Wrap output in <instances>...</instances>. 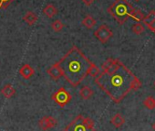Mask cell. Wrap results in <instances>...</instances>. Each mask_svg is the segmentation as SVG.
<instances>
[{"label":"cell","instance_id":"1","mask_svg":"<svg viewBox=\"0 0 155 131\" xmlns=\"http://www.w3.org/2000/svg\"><path fill=\"white\" fill-rule=\"evenodd\" d=\"M95 84L117 104L130 91H138L141 87L139 78L117 59H113L110 66L95 78Z\"/></svg>","mask_w":155,"mask_h":131},{"label":"cell","instance_id":"2","mask_svg":"<svg viewBox=\"0 0 155 131\" xmlns=\"http://www.w3.org/2000/svg\"><path fill=\"white\" fill-rule=\"evenodd\" d=\"M56 63L61 71L62 76L70 85L76 87L88 75L91 61L77 46H73Z\"/></svg>","mask_w":155,"mask_h":131},{"label":"cell","instance_id":"3","mask_svg":"<svg viewBox=\"0 0 155 131\" xmlns=\"http://www.w3.org/2000/svg\"><path fill=\"white\" fill-rule=\"evenodd\" d=\"M133 9L127 0H115L114 3L108 8V13L120 25H123L130 18Z\"/></svg>","mask_w":155,"mask_h":131},{"label":"cell","instance_id":"4","mask_svg":"<svg viewBox=\"0 0 155 131\" xmlns=\"http://www.w3.org/2000/svg\"><path fill=\"white\" fill-rule=\"evenodd\" d=\"M64 131H95V126L91 118L78 115L64 128Z\"/></svg>","mask_w":155,"mask_h":131},{"label":"cell","instance_id":"5","mask_svg":"<svg viewBox=\"0 0 155 131\" xmlns=\"http://www.w3.org/2000/svg\"><path fill=\"white\" fill-rule=\"evenodd\" d=\"M51 99L60 107H64L70 102L71 95L64 87H61L56 93L52 94Z\"/></svg>","mask_w":155,"mask_h":131},{"label":"cell","instance_id":"6","mask_svg":"<svg viewBox=\"0 0 155 131\" xmlns=\"http://www.w3.org/2000/svg\"><path fill=\"white\" fill-rule=\"evenodd\" d=\"M94 36L101 43H106L113 36V33L107 25L103 24V25L100 26L98 28V29H96V31L94 32Z\"/></svg>","mask_w":155,"mask_h":131},{"label":"cell","instance_id":"7","mask_svg":"<svg viewBox=\"0 0 155 131\" xmlns=\"http://www.w3.org/2000/svg\"><path fill=\"white\" fill-rule=\"evenodd\" d=\"M58 124V121L55 117L52 116H43L39 121H38V125L40 126V128L42 130H48L51 129L53 127H55Z\"/></svg>","mask_w":155,"mask_h":131},{"label":"cell","instance_id":"8","mask_svg":"<svg viewBox=\"0 0 155 131\" xmlns=\"http://www.w3.org/2000/svg\"><path fill=\"white\" fill-rule=\"evenodd\" d=\"M19 74L24 79L28 80L34 75L35 71L29 64H23L21 66V68L19 69Z\"/></svg>","mask_w":155,"mask_h":131},{"label":"cell","instance_id":"9","mask_svg":"<svg viewBox=\"0 0 155 131\" xmlns=\"http://www.w3.org/2000/svg\"><path fill=\"white\" fill-rule=\"evenodd\" d=\"M47 73L48 74V75H49L52 79H54V80H56V81H58V80L62 76L61 71H60L59 67L57 65V63L51 65V66L47 70Z\"/></svg>","mask_w":155,"mask_h":131},{"label":"cell","instance_id":"10","mask_svg":"<svg viewBox=\"0 0 155 131\" xmlns=\"http://www.w3.org/2000/svg\"><path fill=\"white\" fill-rule=\"evenodd\" d=\"M1 94L6 97V98H11L16 95V90L12 86V84H6L2 89H1Z\"/></svg>","mask_w":155,"mask_h":131},{"label":"cell","instance_id":"11","mask_svg":"<svg viewBox=\"0 0 155 131\" xmlns=\"http://www.w3.org/2000/svg\"><path fill=\"white\" fill-rule=\"evenodd\" d=\"M23 20H24L25 22H27L28 25L33 26V25L38 21V16H37L34 12L28 11V12H27L26 15L23 17Z\"/></svg>","mask_w":155,"mask_h":131},{"label":"cell","instance_id":"12","mask_svg":"<svg viewBox=\"0 0 155 131\" xmlns=\"http://www.w3.org/2000/svg\"><path fill=\"white\" fill-rule=\"evenodd\" d=\"M110 123L116 127V128H119L120 126H122L125 123V118L120 115V114H116L112 116L111 120H110Z\"/></svg>","mask_w":155,"mask_h":131},{"label":"cell","instance_id":"13","mask_svg":"<svg viewBox=\"0 0 155 131\" xmlns=\"http://www.w3.org/2000/svg\"><path fill=\"white\" fill-rule=\"evenodd\" d=\"M43 13L48 17V18H53L58 14V9L55 8L54 5L52 4H48L47 5L44 9H43Z\"/></svg>","mask_w":155,"mask_h":131},{"label":"cell","instance_id":"14","mask_svg":"<svg viewBox=\"0 0 155 131\" xmlns=\"http://www.w3.org/2000/svg\"><path fill=\"white\" fill-rule=\"evenodd\" d=\"M80 95L81 96V98H83L84 100H89L92 97L93 95V91L91 90V88H90L89 86H83L81 90H80Z\"/></svg>","mask_w":155,"mask_h":131},{"label":"cell","instance_id":"15","mask_svg":"<svg viewBox=\"0 0 155 131\" xmlns=\"http://www.w3.org/2000/svg\"><path fill=\"white\" fill-rule=\"evenodd\" d=\"M82 25L85 26L87 29H92V28L96 25V19H95L92 16L87 15V16L84 18V19L82 20Z\"/></svg>","mask_w":155,"mask_h":131},{"label":"cell","instance_id":"16","mask_svg":"<svg viewBox=\"0 0 155 131\" xmlns=\"http://www.w3.org/2000/svg\"><path fill=\"white\" fill-rule=\"evenodd\" d=\"M100 74H101L100 68L97 66L96 64H94V63H92V62H91V66H90V68H89V70H88V74H89V75H91V77L96 78Z\"/></svg>","mask_w":155,"mask_h":131},{"label":"cell","instance_id":"17","mask_svg":"<svg viewBox=\"0 0 155 131\" xmlns=\"http://www.w3.org/2000/svg\"><path fill=\"white\" fill-rule=\"evenodd\" d=\"M143 105L148 108V109H154L155 108V99L152 96H148L144 101H143Z\"/></svg>","mask_w":155,"mask_h":131},{"label":"cell","instance_id":"18","mask_svg":"<svg viewBox=\"0 0 155 131\" xmlns=\"http://www.w3.org/2000/svg\"><path fill=\"white\" fill-rule=\"evenodd\" d=\"M65 27V25L63 24V22L59 19H56L52 24H51V28L55 32H59L63 29V28Z\"/></svg>","mask_w":155,"mask_h":131},{"label":"cell","instance_id":"19","mask_svg":"<svg viewBox=\"0 0 155 131\" xmlns=\"http://www.w3.org/2000/svg\"><path fill=\"white\" fill-rule=\"evenodd\" d=\"M153 20H155V11L153 10V11H150L147 16H145L144 18H143V19H142V21H143V23L145 24V25H149V24H150Z\"/></svg>","mask_w":155,"mask_h":131},{"label":"cell","instance_id":"20","mask_svg":"<svg viewBox=\"0 0 155 131\" xmlns=\"http://www.w3.org/2000/svg\"><path fill=\"white\" fill-rule=\"evenodd\" d=\"M130 18H132L133 19L137 20L138 22H140V21H142L144 16H143V14H142L139 9H134L133 11H132V13H131Z\"/></svg>","mask_w":155,"mask_h":131},{"label":"cell","instance_id":"21","mask_svg":"<svg viewBox=\"0 0 155 131\" xmlns=\"http://www.w3.org/2000/svg\"><path fill=\"white\" fill-rule=\"evenodd\" d=\"M143 30H144V28L140 23H136L132 26V31L137 35L141 34L143 32Z\"/></svg>","mask_w":155,"mask_h":131},{"label":"cell","instance_id":"22","mask_svg":"<svg viewBox=\"0 0 155 131\" xmlns=\"http://www.w3.org/2000/svg\"><path fill=\"white\" fill-rule=\"evenodd\" d=\"M14 1V0H0V10L2 9H6L8 8V6Z\"/></svg>","mask_w":155,"mask_h":131},{"label":"cell","instance_id":"23","mask_svg":"<svg viewBox=\"0 0 155 131\" xmlns=\"http://www.w3.org/2000/svg\"><path fill=\"white\" fill-rule=\"evenodd\" d=\"M147 27H148V29H149L150 31H152V32L155 34V20H153V21H152L150 24H149Z\"/></svg>","mask_w":155,"mask_h":131},{"label":"cell","instance_id":"24","mask_svg":"<svg viewBox=\"0 0 155 131\" xmlns=\"http://www.w3.org/2000/svg\"><path fill=\"white\" fill-rule=\"evenodd\" d=\"M81 1L85 4V5H87V6H91L95 0H81Z\"/></svg>","mask_w":155,"mask_h":131},{"label":"cell","instance_id":"25","mask_svg":"<svg viewBox=\"0 0 155 131\" xmlns=\"http://www.w3.org/2000/svg\"><path fill=\"white\" fill-rule=\"evenodd\" d=\"M152 128H153V129L155 130V123H154V124L152 125Z\"/></svg>","mask_w":155,"mask_h":131},{"label":"cell","instance_id":"26","mask_svg":"<svg viewBox=\"0 0 155 131\" xmlns=\"http://www.w3.org/2000/svg\"><path fill=\"white\" fill-rule=\"evenodd\" d=\"M135 1H140V0H135Z\"/></svg>","mask_w":155,"mask_h":131},{"label":"cell","instance_id":"27","mask_svg":"<svg viewBox=\"0 0 155 131\" xmlns=\"http://www.w3.org/2000/svg\"><path fill=\"white\" fill-rule=\"evenodd\" d=\"M154 86H155V83H154Z\"/></svg>","mask_w":155,"mask_h":131}]
</instances>
